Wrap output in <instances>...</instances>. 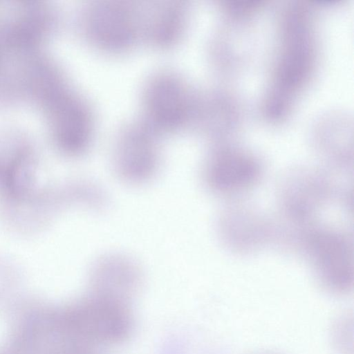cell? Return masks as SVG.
Here are the masks:
<instances>
[{
    "label": "cell",
    "instance_id": "cell-4",
    "mask_svg": "<svg viewBox=\"0 0 354 354\" xmlns=\"http://www.w3.org/2000/svg\"><path fill=\"white\" fill-rule=\"evenodd\" d=\"M154 97L153 99L156 111H158L162 117L168 118L176 117L178 111L182 109L181 96L176 87L171 86H163L158 89L156 88Z\"/></svg>",
    "mask_w": 354,
    "mask_h": 354
},
{
    "label": "cell",
    "instance_id": "cell-2",
    "mask_svg": "<svg viewBox=\"0 0 354 354\" xmlns=\"http://www.w3.org/2000/svg\"><path fill=\"white\" fill-rule=\"evenodd\" d=\"M318 248L324 282L336 292L348 290L352 283V271L344 243L334 237H326L320 240Z\"/></svg>",
    "mask_w": 354,
    "mask_h": 354
},
{
    "label": "cell",
    "instance_id": "cell-1",
    "mask_svg": "<svg viewBox=\"0 0 354 354\" xmlns=\"http://www.w3.org/2000/svg\"><path fill=\"white\" fill-rule=\"evenodd\" d=\"M64 315L73 330L89 346L118 343L131 330L128 311L121 302L111 298L88 300Z\"/></svg>",
    "mask_w": 354,
    "mask_h": 354
},
{
    "label": "cell",
    "instance_id": "cell-3",
    "mask_svg": "<svg viewBox=\"0 0 354 354\" xmlns=\"http://www.w3.org/2000/svg\"><path fill=\"white\" fill-rule=\"evenodd\" d=\"M255 163L242 156L227 155L218 160L212 171V179L216 186L231 189L245 185L257 174Z\"/></svg>",
    "mask_w": 354,
    "mask_h": 354
}]
</instances>
